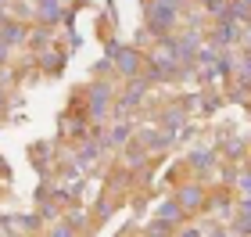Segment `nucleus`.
<instances>
[{
    "mask_svg": "<svg viewBox=\"0 0 251 237\" xmlns=\"http://www.w3.org/2000/svg\"><path fill=\"white\" fill-rule=\"evenodd\" d=\"M119 61H122V69H126V72H133V69H136V54H133V51H122V54H119Z\"/></svg>",
    "mask_w": 251,
    "mask_h": 237,
    "instance_id": "1",
    "label": "nucleus"
}]
</instances>
